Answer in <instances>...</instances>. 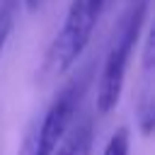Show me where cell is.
<instances>
[{"mask_svg":"<svg viewBox=\"0 0 155 155\" xmlns=\"http://www.w3.org/2000/svg\"><path fill=\"white\" fill-rule=\"evenodd\" d=\"M145 12H148V0H128V7L124 10V15L119 17L114 27L107 58L99 73V82H97V111L99 114H109L121 97L131 51L145 24Z\"/></svg>","mask_w":155,"mask_h":155,"instance_id":"6da1fadb","label":"cell"},{"mask_svg":"<svg viewBox=\"0 0 155 155\" xmlns=\"http://www.w3.org/2000/svg\"><path fill=\"white\" fill-rule=\"evenodd\" d=\"M104 2L107 0H70L65 19L46 53V70L51 75H63L80 58V53L92 39Z\"/></svg>","mask_w":155,"mask_h":155,"instance_id":"7a4b0ae2","label":"cell"},{"mask_svg":"<svg viewBox=\"0 0 155 155\" xmlns=\"http://www.w3.org/2000/svg\"><path fill=\"white\" fill-rule=\"evenodd\" d=\"M85 92V75H80V80H70L48 104V109L44 111V116L34 124L36 131V143H39V153L41 155H51L56 150V145L61 143V138L65 136V131L73 124V116L78 111V104L82 99Z\"/></svg>","mask_w":155,"mask_h":155,"instance_id":"3957f363","label":"cell"},{"mask_svg":"<svg viewBox=\"0 0 155 155\" xmlns=\"http://www.w3.org/2000/svg\"><path fill=\"white\" fill-rule=\"evenodd\" d=\"M155 56H153V31L145 36L143 46V68H140V92H138V104H136V116H138V128L143 136L153 133L155 126V70H153Z\"/></svg>","mask_w":155,"mask_h":155,"instance_id":"277c9868","label":"cell"},{"mask_svg":"<svg viewBox=\"0 0 155 155\" xmlns=\"http://www.w3.org/2000/svg\"><path fill=\"white\" fill-rule=\"evenodd\" d=\"M92 121H80V124H70V128L65 131V136L61 138V143L56 145V150L51 155H90L92 150Z\"/></svg>","mask_w":155,"mask_h":155,"instance_id":"5b68a950","label":"cell"},{"mask_svg":"<svg viewBox=\"0 0 155 155\" xmlns=\"http://www.w3.org/2000/svg\"><path fill=\"white\" fill-rule=\"evenodd\" d=\"M128 143H131V138H128V128L121 126V128H116V131L111 133V138L107 140L102 155H128Z\"/></svg>","mask_w":155,"mask_h":155,"instance_id":"8992f818","label":"cell"},{"mask_svg":"<svg viewBox=\"0 0 155 155\" xmlns=\"http://www.w3.org/2000/svg\"><path fill=\"white\" fill-rule=\"evenodd\" d=\"M12 22H15V0H5L0 5V53L5 48L10 31H12Z\"/></svg>","mask_w":155,"mask_h":155,"instance_id":"52a82bcc","label":"cell"},{"mask_svg":"<svg viewBox=\"0 0 155 155\" xmlns=\"http://www.w3.org/2000/svg\"><path fill=\"white\" fill-rule=\"evenodd\" d=\"M17 155H41V153H39V143H36V131H34V126L27 131V136H24Z\"/></svg>","mask_w":155,"mask_h":155,"instance_id":"ba28073f","label":"cell"},{"mask_svg":"<svg viewBox=\"0 0 155 155\" xmlns=\"http://www.w3.org/2000/svg\"><path fill=\"white\" fill-rule=\"evenodd\" d=\"M24 2V7L29 10V12H34V10H39V5H41V0H22Z\"/></svg>","mask_w":155,"mask_h":155,"instance_id":"9c48e42d","label":"cell"}]
</instances>
